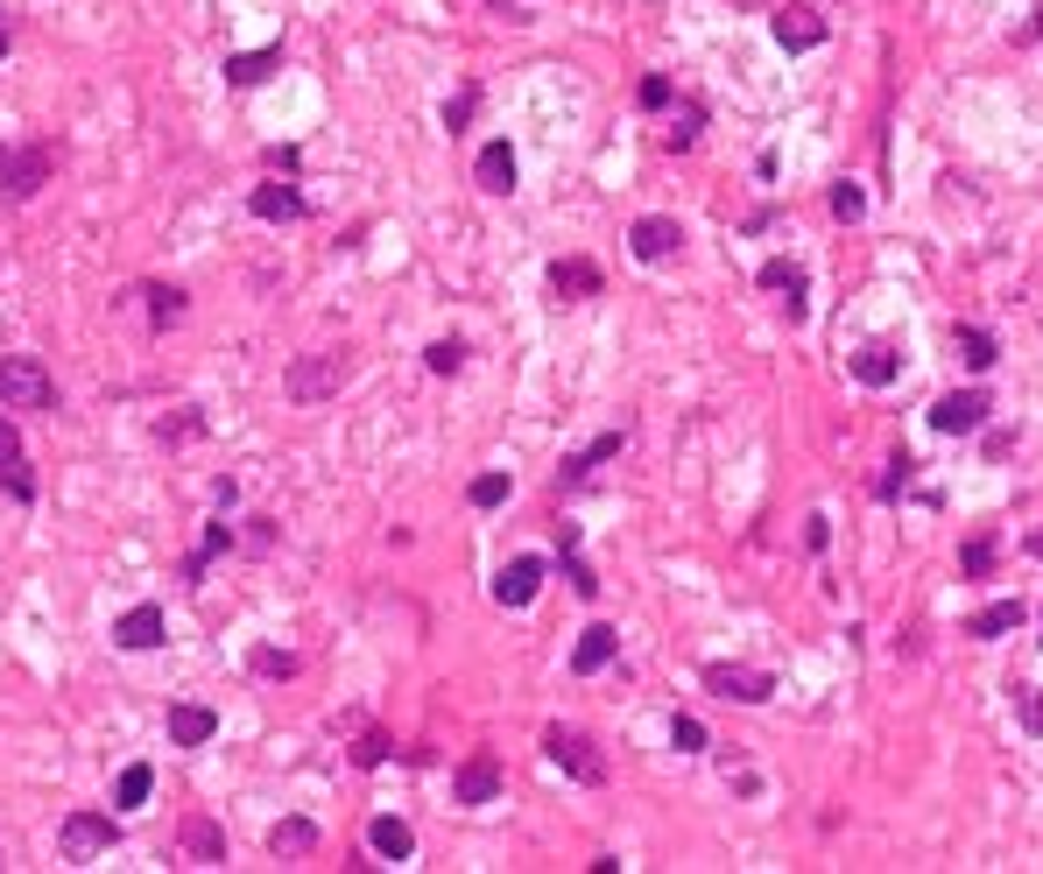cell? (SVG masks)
<instances>
[{"instance_id": "1", "label": "cell", "mask_w": 1043, "mask_h": 874, "mask_svg": "<svg viewBox=\"0 0 1043 874\" xmlns=\"http://www.w3.org/2000/svg\"><path fill=\"white\" fill-rule=\"evenodd\" d=\"M345 381H353V360H345V346H339V353H303V360H297V367H289V374H282V395L311 410V402L339 395Z\"/></svg>"}, {"instance_id": "2", "label": "cell", "mask_w": 1043, "mask_h": 874, "mask_svg": "<svg viewBox=\"0 0 1043 874\" xmlns=\"http://www.w3.org/2000/svg\"><path fill=\"white\" fill-rule=\"evenodd\" d=\"M0 402H8V410H50V402H56V381H50L29 353H14V360H0Z\"/></svg>"}, {"instance_id": "3", "label": "cell", "mask_w": 1043, "mask_h": 874, "mask_svg": "<svg viewBox=\"0 0 1043 874\" xmlns=\"http://www.w3.org/2000/svg\"><path fill=\"white\" fill-rule=\"evenodd\" d=\"M544 754H550V762L571 775V783H607V762H600V748H592L586 733H565V727H550V733H544Z\"/></svg>"}, {"instance_id": "4", "label": "cell", "mask_w": 1043, "mask_h": 874, "mask_svg": "<svg viewBox=\"0 0 1043 874\" xmlns=\"http://www.w3.org/2000/svg\"><path fill=\"white\" fill-rule=\"evenodd\" d=\"M988 388H952V395H938L931 402V431L938 438H959V431H980V423H988Z\"/></svg>"}, {"instance_id": "5", "label": "cell", "mask_w": 1043, "mask_h": 874, "mask_svg": "<svg viewBox=\"0 0 1043 874\" xmlns=\"http://www.w3.org/2000/svg\"><path fill=\"white\" fill-rule=\"evenodd\" d=\"M113 840H121L113 811H71L64 819V861H92V853H106Z\"/></svg>"}, {"instance_id": "6", "label": "cell", "mask_w": 1043, "mask_h": 874, "mask_svg": "<svg viewBox=\"0 0 1043 874\" xmlns=\"http://www.w3.org/2000/svg\"><path fill=\"white\" fill-rule=\"evenodd\" d=\"M705 691L733 698V706H762V698L776 691V677L768 670H741V664H705Z\"/></svg>"}, {"instance_id": "7", "label": "cell", "mask_w": 1043, "mask_h": 874, "mask_svg": "<svg viewBox=\"0 0 1043 874\" xmlns=\"http://www.w3.org/2000/svg\"><path fill=\"white\" fill-rule=\"evenodd\" d=\"M628 247H634L642 261H670V255L684 247V226H678V219H663V212H649V219H634V226H628Z\"/></svg>"}, {"instance_id": "8", "label": "cell", "mask_w": 1043, "mask_h": 874, "mask_svg": "<svg viewBox=\"0 0 1043 874\" xmlns=\"http://www.w3.org/2000/svg\"><path fill=\"white\" fill-rule=\"evenodd\" d=\"M452 798L458 804H494L500 798V762H494V754H466V762H458Z\"/></svg>"}, {"instance_id": "9", "label": "cell", "mask_w": 1043, "mask_h": 874, "mask_svg": "<svg viewBox=\"0 0 1043 874\" xmlns=\"http://www.w3.org/2000/svg\"><path fill=\"white\" fill-rule=\"evenodd\" d=\"M0 184H8V198H35V191L50 184V155H43V148L0 155Z\"/></svg>"}, {"instance_id": "10", "label": "cell", "mask_w": 1043, "mask_h": 874, "mask_svg": "<svg viewBox=\"0 0 1043 874\" xmlns=\"http://www.w3.org/2000/svg\"><path fill=\"white\" fill-rule=\"evenodd\" d=\"M536 586H544V557H515V565L494 578V599L500 607H529Z\"/></svg>"}, {"instance_id": "11", "label": "cell", "mask_w": 1043, "mask_h": 874, "mask_svg": "<svg viewBox=\"0 0 1043 874\" xmlns=\"http://www.w3.org/2000/svg\"><path fill=\"white\" fill-rule=\"evenodd\" d=\"M613 649H621V635H613L607 620H592V628L578 635V649H571V670H578V677H600V670L613 664Z\"/></svg>"}, {"instance_id": "12", "label": "cell", "mask_w": 1043, "mask_h": 874, "mask_svg": "<svg viewBox=\"0 0 1043 874\" xmlns=\"http://www.w3.org/2000/svg\"><path fill=\"white\" fill-rule=\"evenodd\" d=\"M255 219H268V226H289V219H303V191L297 184H255Z\"/></svg>"}, {"instance_id": "13", "label": "cell", "mask_w": 1043, "mask_h": 874, "mask_svg": "<svg viewBox=\"0 0 1043 874\" xmlns=\"http://www.w3.org/2000/svg\"><path fill=\"white\" fill-rule=\"evenodd\" d=\"M1022 599H994V607H980V614H965V635H973V642H1001V635L1009 628H1022Z\"/></svg>"}, {"instance_id": "14", "label": "cell", "mask_w": 1043, "mask_h": 874, "mask_svg": "<svg viewBox=\"0 0 1043 874\" xmlns=\"http://www.w3.org/2000/svg\"><path fill=\"white\" fill-rule=\"evenodd\" d=\"M473 177H479V191L508 198V191H515V148L508 142H487V148H479V163H473Z\"/></svg>"}, {"instance_id": "15", "label": "cell", "mask_w": 1043, "mask_h": 874, "mask_svg": "<svg viewBox=\"0 0 1043 874\" xmlns=\"http://www.w3.org/2000/svg\"><path fill=\"white\" fill-rule=\"evenodd\" d=\"M219 733V712L211 706H169V741L177 748H205Z\"/></svg>"}, {"instance_id": "16", "label": "cell", "mask_w": 1043, "mask_h": 874, "mask_svg": "<svg viewBox=\"0 0 1043 874\" xmlns=\"http://www.w3.org/2000/svg\"><path fill=\"white\" fill-rule=\"evenodd\" d=\"M846 367H854V381H860V388H888V381L902 374V353H896V346H860V353L846 360Z\"/></svg>"}, {"instance_id": "17", "label": "cell", "mask_w": 1043, "mask_h": 874, "mask_svg": "<svg viewBox=\"0 0 1043 874\" xmlns=\"http://www.w3.org/2000/svg\"><path fill=\"white\" fill-rule=\"evenodd\" d=\"M113 642H121V649H156V642H163V607L121 614V620H113Z\"/></svg>"}, {"instance_id": "18", "label": "cell", "mask_w": 1043, "mask_h": 874, "mask_svg": "<svg viewBox=\"0 0 1043 874\" xmlns=\"http://www.w3.org/2000/svg\"><path fill=\"white\" fill-rule=\"evenodd\" d=\"M550 289L557 297H600V268L586 255H565V261H550Z\"/></svg>"}, {"instance_id": "19", "label": "cell", "mask_w": 1043, "mask_h": 874, "mask_svg": "<svg viewBox=\"0 0 1043 874\" xmlns=\"http://www.w3.org/2000/svg\"><path fill=\"white\" fill-rule=\"evenodd\" d=\"M776 43H783V50H818V43H825V22H818L810 8H783V14H776Z\"/></svg>"}, {"instance_id": "20", "label": "cell", "mask_w": 1043, "mask_h": 874, "mask_svg": "<svg viewBox=\"0 0 1043 874\" xmlns=\"http://www.w3.org/2000/svg\"><path fill=\"white\" fill-rule=\"evenodd\" d=\"M762 289H789L783 310H789V325H804V289H810V276H804L797 261H768V268H762Z\"/></svg>"}, {"instance_id": "21", "label": "cell", "mask_w": 1043, "mask_h": 874, "mask_svg": "<svg viewBox=\"0 0 1043 874\" xmlns=\"http://www.w3.org/2000/svg\"><path fill=\"white\" fill-rule=\"evenodd\" d=\"M366 840H374V853H381V861H395V867H402V861H410V853H416V832L402 825V819H389V811H381V819L366 825Z\"/></svg>"}, {"instance_id": "22", "label": "cell", "mask_w": 1043, "mask_h": 874, "mask_svg": "<svg viewBox=\"0 0 1043 874\" xmlns=\"http://www.w3.org/2000/svg\"><path fill=\"white\" fill-rule=\"evenodd\" d=\"M184 853H190L198 867H219V861H226V832L211 825V819H190V825H184Z\"/></svg>"}, {"instance_id": "23", "label": "cell", "mask_w": 1043, "mask_h": 874, "mask_svg": "<svg viewBox=\"0 0 1043 874\" xmlns=\"http://www.w3.org/2000/svg\"><path fill=\"white\" fill-rule=\"evenodd\" d=\"M621 444H628V431H607V438H592L586 452H571L565 459V480H586L592 465H607V459H621Z\"/></svg>"}, {"instance_id": "24", "label": "cell", "mask_w": 1043, "mask_h": 874, "mask_svg": "<svg viewBox=\"0 0 1043 874\" xmlns=\"http://www.w3.org/2000/svg\"><path fill=\"white\" fill-rule=\"evenodd\" d=\"M276 64H282V43H268V50H255V56H226V85H261Z\"/></svg>"}, {"instance_id": "25", "label": "cell", "mask_w": 1043, "mask_h": 874, "mask_svg": "<svg viewBox=\"0 0 1043 874\" xmlns=\"http://www.w3.org/2000/svg\"><path fill=\"white\" fill-rule=\"evenodd\" d=\"M557 543H565V578H571V593H578V599H592V593H600V578H592V565L578 557V529H571V522L557 529Z\"/></svg>"}, {"instance_id": "26", "label": "cell", "mask_w": 1043, "mask_h": 874, "mask_svg": "<svg viewBox=\"0 0 1043 874\" xmlns=\"http://www.w3.org/2000/svg\"><path fill=\"white\" fill-rule=\"evenodd\" d=\"M1009 706H1015V720L1030 741H1043V691L1036 685H1022V677H1009Z\"/></svg>"}, {"instance_id": "27", "label": "cell", "mask_w": 1043, "mask_h": 874, "mask_svg": "<svg viewBox=\"0 0 1043 874\" xmlns=\"http://www.w3.org/2000/svg\"><path fill=\"white\" fill-rule=\"evenodd\" d=\"M959 360L973 367V374H988V367L1001 360V346H994V332H980V325H959Z\"/></svg>"}, {"instance_id": "28", "label": "cell", "mask_w": 1043, "mask_h": 874, "mask_svg": "<svg viewBox=\"0 0 1043 874\" xmlns=\"http://www.w3.org/2000/svg\"><path fill=\"white\" fill-rule=\"evenodd\" d=\"M148 790H156V769H148V762H127L121 783H113V804L134 811V804H148Z\"/></svg>"}, {"instance_id": "29", "label": "cell", "mask_w": 1043, "mask_h": 874, "mask_svg": "<svg viewBox=\"0 0 1043 874\" xmlns=\"http://www.w3.org/2000/svg\"><path fill=\"white\" fill-rule=\"evenodd\" d=\"M268 846L276 853H318V825L311 819H282L276 832H268Z\"/></svg>"}, {"instance_id": "30", "label": "cell", "mask_w": 1043, "mask_h": 874, "mask_svg": "<svg viewBox=\"0 0 1043 874\" xmlns=\"http://www.w3.org/2000/svg\"><path fill=\"white\" fill-rule=\"evenodd\" d=\"M148 297V325L169 332V325H184V289H142Z\"/></svg>"}, {"instance_id": "31", "label": "cell", "mask_w": 1043, "mask_h": 874, "mask_svg": "<svg viewBox=\"0 0 1043 874\" xmlns=\"http://www.w3.org/2000/svg\"><path fill=\"white\" fill-rule=\"evenodd\" d=\"M994 551H1001V543H994L988 529H980V536H965V551H959V572H965V578H988V572H994Z\"/></svg>"}, {"instance_id": "32", "label": "cell", "mask_w": 1043, "mask_h": 874, "mask_svg": "<svg viewBox=\"0 0 1043 874\" xmlns=\"http://www.w3.org/2000/svg\"><path fill=\"white\" fill-rule=\"evenodd\" d=\"M910 473H917V459H910V452L881 459V480H875V494H881V501H902V487H910Z\"/></svg>"}, {"instance_id": "33", "label": "cell", "mask_w": 1043, "mask_h": 874, "mask_svg": "<svg viewBox=\"0 0 1043 874\" xmlns=\"http://www.w3.org/2000/svg\"><path fill=\"white\" fill-rule=\"evenodd\" d=\"M219 551H234V529H226V522H211V529H205V543H198V557L184 565V578H198V572H205Z\"/></svg>"}, {"instance_id": "34", "label": "cell", "mask_w": 1043, "mask_h": 874, "mask_svg": "<svg viewBox=\"0 0 1043 874\" xmlns=\"http://www.w3.org/2000/svg\"><path fill=\"white\" fill-rule=\"evenodd\" d=\"M423 360H431V374H458V367H466V346H458V339H431V346H423Z\"/></svg>"}, {"instance_id": "35", "label": "cell", "mask_w": 1043, "mask_h": 874, "mask_svg": "<svg viewBox=\"0 0 1043 874\" xmlns=\"http://www.w3.org/2000/svg\"><path fill=\"white\" fill-rule=\"evenodd\" d=\"M466 501H473V508H500V501H508V473H479L473 487H466Z\"/></svg>"}, {"instance_id": "36", "label": "cell", "mask_w": 1043, "mask_h": 874, "mask_svg": "<svg viewBox=\"0 0 1043 874\" xmlns=\"http://www.w3.org/2000/svg\"><path fill=\"white\" fill-rule=\"evenodd\" d=\"M670 748H678V754H699V748H705V727L691 720V712H678V720H670Z\"/></svg>"}, {"instance_id": "37", "label": "cell", "mask_w": 1043, "mask_h": 874, "mask_svg": "<svg viewBox=\"0 0 1043 874\" xmlns=\"http://www.w3.org/2000/svg\"><path fill=\"white\" fill-rule=\"evenodd\" d=\"M389 754H395V741H389V733H360L353 762H360V769H381V762H389Z\"/></svg>"}, {"instance_id": "38", "label": "cell", "mask_w": 1043, "mask_h": 874, "mask_svg": "<svg viewBox=\"0 0 1043 874\" xmlns=\"http://www.w3.org/2000/svg\"><path fill=\"white\" fill-rule=\"evenodd\" d=\"M867 212V191L860 184H833V219H860Z\"/></svg>"}, {"instance_id": "39", "label": "cell", "mask_w": 1043, "mask_h": 874, "mask_svg": "<svg viewBox=\"0 0 1043 874\" xmlns=\"http://www.w3.org/2000/svg\"><path fill=\"white\" fill-rule=\"evenodd\" d=\"M255 670L261 677H297V656L289 649H255Z\"/></svg>"}, {"instance_id": "40", "label": "cell", "mask_w": 1043, "mask_h": 874, "mask_svg": "<svg viewBox=\"0 0 1043 874\" xmlns=\"http://www.w3.org/2000/svg\"><path fill=\"white\" fill-rule=\"evenodd\" d=\"M0 487H8L14 501H35V480L22 473V459H8V465H0Z\"/></svg>"}, {"instance_id": "41", "label": "cell", "mask_w": 1043, "mask_h": 874, "mask_svg": "<svg viewBox=\"0 0 1043 874\" xmlns=\"http://www.w3.org/2000/svg\"><path fill=\"white\" fill-rule=\"evenodd\" d=\"M634 100H642L649 113H663V106H670V78H642V85H634Z\"/></svg>"}, {"instance_id": "42", "label": "cell", "mask_w": 1043, "mask_h": 874, "mask_svg": "<svg viewBox=\"0 0 1043 874\" xmlns=\"http://www.w3.org/2000/svg\"><path fill=\"white\" fill-rule=\"evenodd\" d=\"M473 106H479V92L466 85V92H458V100H452V106H444V127H452V134H458V127H466V121H473Z\"/></svg>"}, {"instance_id": "43", "label": "cell", "mask_w": 1043, "mask_h": 874, "mask_svg": "<svg viewBox=\"0 0 1043 874\" xmlns=\"http://www.w3.org/2000/svg\"><path fill=\"white\" fill-rule=\"evenodd\" d=\"M699 121H705V113H699V106H684V121L670 127V148H691V142H699Z\"/></svg>"}, {"instance_id": "44", "label": "cell", "mask_w": 1043, "mask_h": 874, "mask_svg": "<svg viewBox=\"0 0 1043 874\" xmlns=\"http://www.w3.org/2000/svg\"><path fill=\"white\" fill-rule=\"evenodd\" d=\"M825 543H833V522H825V515H810V522H804V551H810V557H818V551H825Z\"/></svg>"}, {"instance_id": "45", "label": "cell", "mask_w": 1043, "mask_h": 874, "mask_svg": "<svg viewBox=\"0 0 1043 874\" xmlns=\"http://www.w3.org/2000/svg\"><path fill=\"white\" fill-rule=\"evenodd\" d=\"M8 459H22V438H14V423L0 417V465H8Z\"/></svg>"}, {"instance_id": "46", "label": "cell", "mask_w": 1043, "mask_h": 874, "mask_svg": "<svg viewBox=\"0 0 1043 874\" xmlns=\"http://www.w3.org/2000/svg\"><path fill=\"white\" fill-rule=\"evenodd\" d=\"M1030 557H1043V529H1030Z\"/></svg>"}, {"instance_id": "47", "label": "cell", "mask_w": 1043, "mask_h": 874, "mask_svg": "<svg viewBox=\"0 0 1043 874\" xmlns=\"http://www.w3.org/2000/svg\"><path fill=\"white\" fill-rule=\"evenodd\" d=\"M0 56H8V29H0Z\"/></svg>"}]
</instances>
